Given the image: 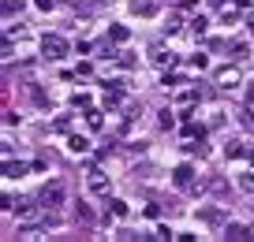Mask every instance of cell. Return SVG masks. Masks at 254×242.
<instances>
[{
  "mask_svg": "<svg viewBox=\"0 0 254 242\" xmlns=\"http://www.w3.org/2000/svg\"><path fill=\"white\" fill-rule=\"evenodd\" d=\"M75 216H79L82 224H94V209H90L86 201H79V205H75Z\"/></svg>",
  "mask_w": 254,
  "mask_h": 242,
  "instance_id": "20",
  "label": "cell"
},
{
  "mask_svg": "<svg viewBox=\"0 0 254 242\" xmlns=\"http://www.w3.org/2000/svg\"><path fill=\"white\" fill-rule=\"evenodd\" d=\"M236 4H239V8H251V0H236Z\"/></svg>",
  "mask_w": 254,
  "mask_h": 242,
  "instance_id": "39",
  "label": "cell"
},
{
  "mask_svg": "<svg viewBox=\"0 0 254 242\" xmlns=\"http://www.w3.org/2000/svg\"><path fill=\"white\" fill-rule=\"evenodd\" d=\"M232 60H247V56H251V48H247V41H232Z\"/></svg>",
  "mask_w": 254,
  "mask_h": 242,
  "instance_id": "19",
  "label": "cell"
},
{
  "mask_svg": "<svg viewBox=\"0 0 254 242\" xmlns=\"http://www.w3.org/2000/svg\"><path fill=\"white\" fill-rule=\"evenodd\" d=\"M71 104H75V108H82V112L94 108V104H90V94H82V90H79V94H71Z\"/></svg>",
  "mask_w": 254,
  "mask_h": 242,
  "instance_id": "23",
  "label": "cell"
},
{
  "mask_svg": "<svg viewBox=\"0 0 254 242\" xmlns=\"http://www.w3.org/2000/svg\"><path fill=\"white\" fill-rule=\"evenodd\" d=\"M109 209H112V216H120V220H124V216H131V205H127L124 197H112V201H109Z\"/></svg>",
  "mask_w": 254,
  "mask_h": 242,
  "instance_id": "17",
  "label": "cell"
},
{
  "mask_svg": "<svg viewBox=\"0 0 254 242\" xmlns=\"http://www.w3.org/2000/svg\"><path fill=\"white\" fill-rule=\"evenodd\" d=\"M67 149H71L75 156L90 153V138H86V134H71V138H67Z\"/></svg>",
  "mask_w": 254,
  "mask_h": 242,
  "instance_id": "11",
  "label": "cell"
},
{
  "mask_svg": "<svg viewBox=\"0 0 254 242\" xmlns=\"http://www.w3.org/2000/svg\"><path fill=\"white\" fill-rule=\"evenodd\" d=\"M247 160H251V164H254V145H251V149H247Z\"/></svg>",
  "mask_w": 254,
  "mask_h": 242,
  "instance_id": "38",
  "label": "cell"
},
{
  "mask_svg": "<svg viewBox=\"0 0 254 242\" xmlns=\"http://www.w3.org/2000/svg\"><path fill=\"white\" fill-rule=\"evenodd\" d=\"M56 4H60V0H38V11H53Z\"/></svg>",
  "mask_w": 254,
  "mask_h": 242,
  "instance_id": "32",
  "label": "cell"
},
{
  "mask_svg": "<svg viewBox=\"0 0 254 242\" xmlns=\"http://www.w3.org/2000/svg\"><path fill=\"white\" fill-rule=\"evenodd\" d=\"M41 205H45V209H56V205H64V201H67V187H64V183H45V187H41Z\"/></svg>",
  "mask_w": 254,
  "mask_h": 242,
  "instance_id": "2",
  "label": "cell"
},
{
  "mask_svg": "<svg viewBox=\"0 0 254 242\" xmlns=\"http://www.w3.org/2000/svg\"><path fill=\"white\" fill-rule=\"evenodd\" d=\"M194 4H198V0H180V11H190Z\"/></svg>",
  "mask_w": 254,
  "mask_h": 242,
  "instance_id": "36",
  "label": "cell"
},
{
  "mask_svg": "<svg viewBox=\"0 0 254 242\" xmlns=\"http://www.w3.org/2000/svg\"><path fill=\"white\" fill-rule=\"evenodd\" d=\"M224 239L228 242H254V231L243 224H224Z\"/></svg>",
  "mask_w": 254,
  "mask_h": 242,
  "instance_id": "9",
  "label": "cell"
},
{
  "mask_svg": "<svg viewBox=\"0 0 254 242\" xmlns=\"http://www.w3.org/2000/svg\"><path fill=\"white\" fill-rule=\"evenodd\" d=\"M53 131H56V134H67V131H71V119H67V116H60V119L53 123Z\"/></svg>",
  "mask_w": 254,
  "mask_h": 242,
  "instance_id": "29",
  "label": "cell"
},
{
  "mask_svg": "<svg viewBox=\"0 0 254 242\" xmlns=\"http://www.w3.org/2000/svg\"><path fill=\"white\" fill-rule=\"evenodd\" d=\"M187 26H190V34H194V38H202V34H206V26H209V23H206V15H194V19H190Z\"/></svg>",
  "mask_w": 254,
  "mask_h": 242,
  "instance_id": "18",
  "label": "cell"
},
{
  "mask_svg": "<svg viewBox=\"0 0 254 242\" xmlns=\"http://www.w3.org/2000/svg\"><path fill=\"white\" fill-rule=\"evenodd\" d=\"M153 239H176V231H172V227H165V224H161V227H157V235H153Z\"/></svg>",
  "mask_w": 254,
  "mask_h": 242,
  "instance_id": "30",
  "label": "cell"
},
{
  "mask_svg": "<svg viewBox=\"0 0 254 242\" xmlns=\"http://www.w3.org/2000/svg\"><path fill=\"white\" fill-rule=\"evenodd\" d=\"M247 30H251V38H254V11L247 15Z\"/></svg>",
  "mask_w": 254,
  "mask_h": 242,
  "instance_id": "37",
  "label": "cell"
},
{
  "mask_svg": "<svg viewBox=\"0 0 254 242\" xmlns=\"http://www.w3.org/2000/svg\"><path fill=\"white\" fill-rule=\"evenodd\" d=\"M86 127L90 131H101L105 127V112L101 108H86Z\"/></svg>",
  "mask_w": 254,
  "mask_h": 242,
  "instance_id": "15",
  "label": "cell"
},
{
  "mask_svg": "<svg viewBox=\"0 0 254 242\" xmlns=\"http://www.w3.org/2000/svg\"><path fill=\"white\" fill-rule=\"evenodd\" d=\"M157 123L165 127V131H172V127H176V112H172V108H165V112H161V119H157Z\"/></svg>",
  "mask_w": 254,
  "mask_h": 242,
  "instance_id": "24",
  "label": "cell"
},
{
  "mask_svg": "<svg viewBox=\"0 0 254 242\" xmlns=\"http://www.w3.org/2000/svg\"><path fill=\"white\" fill-rule=\"evenodd\" d=\"M198 220H202L206 227H221V231H224V224H228L224 209H217V205H206V209H198Z\"/></svg>",
  "mask_w": 254,
  "mask_h": 242,
  "instance_id": "4",
  "label": "cell"
},
{
  "mask_svg": "<svg viewBox=\"0 0 254 242\" xmlns=\"http://www.w3.org/2000/svg\"><path fill=\"white\" fill-rule=\"evenodd\" d=\"M180 26H183V15H180V11H172V15L165 19V30H168V34H176Z\"/></svg>",
  "mask_w": 254,
  "mask_h": 242,
  "instance_id": "22",
  "label": "cell"
},
{
  "mask_svg": "<svg viewBox=\"0 0 254 242\" xmlns=\"http://www.w3.org/2000/svg\"><path fill=\"white\" fill-rule=\"evenodd\" d=\"M239 190H243V194H254V172L239 175Z\"/></svg>",
  "mask_w": 254,
  "mask_h": 242,
  "instance_id": "25",
  "label": "cell"
},
{
  "mask_svg": "<svg viewBox=\"0 0 254 242\" xmlns=\"http://www.w3.org/2000/svg\"><path fill=\"white\" fill-rule=\"evenodd\" d=\"M127 34H131V30H127V26H120V23H112V26H109V41H112V45H124Z\"/></svg>",
  "mask_w": 254,
  "mask_h": 242,
  "instance_id": "16",
  "label": "cell"
},
{
  "mask_svg": "<svg viewBox=\"0 0 254 242\" xmlns=\"http://www.w3.org/2000/svg\"><path fill=\"white\" fill-rule=\"evenodd\" d=\"M4 175H8V179H19V175H26V164L8 156V160H4Z\"/></svg>",
  "mask_w": 254,
  "mask_h": 242,
  "instance_id": "14",
  "label": "cell"
},
{
  "mask_svg": "<svg viewBox=\"0 0 254 242\" xmlns=\"http://www.w3.org/2000/svg\"><path fill=\"white\" fill-rule=\"evenodd\" d=\"M202 134L206 131H202L198 123H183V138H202Z\"/></svg>",
  "mask_w": 254,
  "mask_h": 242,
  "instance_id": "28",
  "label": "cell"
},
{
  "mask_svg": "<svg viewBox=\"0 0 254 242\" xmlns=\"http://www.w3.org/2000/svg\"><path fill=\"white\" fill-rule=\"evenodd\" d=\"M67 52H71L67 38H60V34H45V38H41V56H45V60H64Z\"/></svg>",
  "mask_w": 254,
  "mask_h": 242,
  "instance_id": "1",
  "label": "cell"
},
{
  "mask_svg": "<svg viewBox=\"0 0 254 242\" xmlns=\"http://www.w3.org/2000/svg\"><path fill=\"white\" fill-rule=\"evenodd\" d=\"M247 104H254V78L247 82Z\"/></svg>",
  "mask_w": 254,
  "mask_h": 242,
  "instance_id": "34",
  "label": "cell"
},
{
  "mask_svg": "<svg viewBox=\"0 0 254 242\" xmlns=\"http://www.w3.org/2000/svg\"><path fill=\"white\" fill-rule=\"evenodd\" d=\"M86 187H90V194L109 197V175H105L101 168H90V172H86Z\"/></svg>",
  "mask_w": 254,
  "mask_h": 242,
  "instance_id": "3",
  "label": "cell"
},
{
  "mask_svg": "<svg viewBox=\"0 0 254 242\" xmlns=\"http://www.w3.org/2000/svg\"><path fill=\"white\" fill-rule=\"evenodd\" d=\"M150 60L157 63V67H176V52H172V48H165L161 41H157V45H150Z\"/></svg>",
  "mask_w": 254,
  "mask_h": 242,
  "instance_id": "8",
  "label": "cell"
},
{
  "mask_svg": "<svg viewBox=\"0 0 254 242\" xmlns=\"http://www.w3.org/2000/svg\"><path fill=\"white\" fill-rule=\"evenodd\" d=\"M19 11H23V0H4V15H19Z\"/></svg>",
  "mask_w": 254,
  "mask_h": 242,
  "instance_id": "26",
  "label": "cell"
},
{
  "mask_svg": "<svg viewBox=\"0 0 254 242\" xmlns=\"http://www.w3.org/2000/svg\"><path fill=\"white\" fill-rule=\"evenodd\" d=\"M127 11L138 19H153L157 15V0H127Z\"/></svg>",
  "mask_w": 254,
  "mask_h": 242,
  "instance_id": "7",
  "label": "cell"
},
{
  "mask_svg": "<svg viewBox=\"0 0 254 242\" xmlns=\"http://www.w3.org/2000/svg\"><path fill=\"white\" fill-rule=\"evenodd\" d=\"M172 183H176L180 190H190V187H194V168H190V164H180V168L172 172Z\"/></svg>",
  "mask_w": 254,
  "mask_h": 242,
  "instance_id": "10",
  "label": "cell"
},
{
  "mask_svg": "<svg viewBox=\"0 0 254 242\" xmlns=\"http://www.w3.org/2000/svg\"><path fill=\"white\" fill-rule=\"evenodd\" d=\"M187 63H190V67H194V71H206V67H209L206 52H194V56H187Z\"/></svg>",
  "mask_w": 254,
  "mask_h": 242,
  "instance_id": "21",
  "label": "cell"
},
{
  "mask_svg": "<svg viewBox=\"0 0 254 242\" xmlns=\"http://www.w3.org/2000/svg\"><path fill=\"white\" fill-rule=\"evenodd\" d=\"M75 75H94V63H90V60H82V63H79V71H75Z\"/></svg>",
  "mask_w": 254,
  "mask_h": 242,
  "instance_id": "33",
  "label": "cell"
},
{
  "mask_svg": "<svg viewBox=\"0 0 254 242\" xmlns=\"http://www.w3.org/2000/svg\"><path fill=\"white\" fill-rule=\"evenodd\" d=\"M120 67H135V56H131V52H120Z\"/></svg>",
  "mask_w": 254,
  "mask_h": 242,
  "instance_id": "31",
  "label": "cell"
},
{
  "mask_svg": "<svg viewBox=\"0 0 254 242\" xmlns=\"http://www.w3.org/2000/svg\"><path fill=\"white\" fill-rule=\"evenodd\" d=\"M161 86H165V90L180 86V75H176V71H165V75H161Z\"/></svg>",
  "mask_w": 254,
  "mask_h": 242,
  "instance_id": "27",
  "label": "cell"
},
{
  "mask_svg": "<svg viewBox=\"0 0 254 242\" xmlns=\"http://www.w3.org/2000/svg\"><path fill=\"white\" fill-rule=\"evenodd\" d=\"M243 127H254V112H251V108L243 112Z\"/></svg>",
  "mask_w": 254,
  "mask_h": 242,
  "instance_id": "35",
  "label": "cell"
},
{
  "mask_svg": "<svg viewBox=\"0 0 254 242\" xmlns=\"http://www.w3.org/2000/svg\"><path fill=\"white\" fill-rule=\"evenodd\" d=\"M213 82L221 90H236L239 86V67H217L213 71Z\"/></svg>",
  "mask_w": 254,
  "mask_h": 242,
  "instance_id": "6",
  "label": "cell"
},
{
  "mask_svg": "<svg viewBox=\"0 0 254 242\" xmlns=\"http://www.w3.org/2000/svg\"><path fill=\"white\" fill-rule=\"evenodd\" d=\"M209 4H224V0H209Z\"/></svg>",
  "mask_w": 254,
  "mask_h": 242,
  "instance_id": "40",
  "label": "cell"
},
{
  "mask_svg": "<svg viewBox=\"0 0 254 242\" xmlns=\"http://www.w3.org/2000/svg\"><path fill=\"white\" fill-rule=\"evenodd\" d=\"M239 156H247V145H243V142H236V138L224 142V160H239Z\"/></svg>",
  "mask_w": 254,
  "mask_h": 242,
  "instance_id": "12",
  "label": "cell"
},
{
  "mask_svg": "<svg viewBox=\"0 0 254 242\" xmlns=\"http://www.w3.org/2000/svg\"><path fill=\"white\" fill-rule=\"evenodd\" d=\"M202 101V94H198V86H187V90H180V94H176V108L183 112V116H187L190 108H194V104Z\"/></svg>",
  "mask_w": 254,
  "mask_h": 242,
  "instance_id": "5",
  "label": "cell"
},
{
  "mask_svg": "<svg viewBox=\"0 0 254 242\" xmlns=\"http://www.w3.org/2000/svg\"><path fill=\"white\" fill-rule=\"evenodd\" d=\"M221 23L224 26H236L239 23V4H221Z\"/></svg>",
  "mask_w": 254,
  "mask_h": 242,
  "instance_id": "13",
  "label": "cell"
}]
</instances>
